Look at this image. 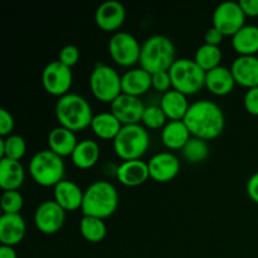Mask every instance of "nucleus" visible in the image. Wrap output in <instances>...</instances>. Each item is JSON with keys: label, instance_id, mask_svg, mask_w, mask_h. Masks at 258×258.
<instances>
[{"label": "nucleus", "instance_id": "obj_1", "mask_svg": "<svg viewBox=\"0 0 258 258\" xmlns=\"http://www.w3.org/2000/svg\"><path fill=\"white\" fill-rule=\"evenodd\" d=\"M183 121L191 136L206 141L218 138L226 125L222 108L209 100H199L191 103Z\"/></svg>", "mask_w": 258, "mask_h": 258}, {"label": "nucleus", "instance_id": "obj_2", "mask_svg": "<svg viewBox=\"0 0 258 258\" xmlns=\"http://www.w3.org/2000/svg\"><path fill=\"white\" fill-rule=\"evenodd\" d=\"M54 111L59 126L73 133L87 128L95 117L90 102L77 93H67L58 98Z\"/></svg>", "mask_w": 258, "mask_h": 258}, {"label": "nucleus", "instance_id": "obj_3", "mask_svg": "<svg viewBox=\"0 0 258 258\" xmlns=\"http://www.w3.org/2000/svg\"><path fill=\"white\" fill-rule=\"evenodd\" d=\"M118 207L117 189L110 181L96 180L87 186L83 194V216L106 219L112 216Z\"/></svg>", "mask_w": 258, "mask_h": 258}, {"label": "nucleus", "instance_id": "obj_4", "mask_svg": "<svg viewBox=\"0 0 258 258\" xmlns=\"http://www.w3.org/2000/svg\"><path fill=\"white\" fill-rule=\"evenodd\" d=\"M175 60L174 43L165 35H151L141 44L139 64L150 75L169 71Z\"/></svg>", "mask_w": 258, "mask_h": 258}, {"label": "nucleus", "instance_id": "obj_5", "mask_svg": "<svg viewBox=\"0 0 258 258\" xmlns=\"http://www.w3.org/2000/svg\"><path fill=\"white\" fill-rule=\"evenodd\" d=\"M64 161L63 158L53 153L49 149H44L33 155L29 163V174L35 184L44 188H54L59 181L64 179Z\"/></svg>", "mask_w": 258, "mask_h": 258}, {"label": "nucleus", "instance_id": "obj_6", "mask_svg": "<svg viewBox=\"0 0 258 258\" xmlns=\"http://www.w3.org/2000/svg\"><path fill=\"white\" fill-rule=\"evenodd\" d=\"M150 146V136L140 123L125 125L113 140L115 154L123 161L139 160Z\"/></svg>", "mask_w": 258, "mask_h": 258}, {"label": "nucleus", "instance_id": "obj_7", "mask_svg": "<svg viewBox=\"0 0 258 258\" xmlns=\"http://www.w3.org/2000/svg\"><path fill=\"white\" fill-rule=\"evenodd\" d=\"M173 90L185 96L196 95L206 87V72L194 59L179 58L169 70Z\"/></svg>", "mask_w": 258, "mask_h": 258}, {"label": "nucleus", "instance_id": "obj_8", "mask_svg": "<svg viewBox=\"0 0 258 258\" xmlns=\"http://www.w3.org/2000/svg\"><path fill=\"white\" fill-rule=\"evenodd\" d=\"M90 88L95 98L111 105L122 93L121 76L115 68L98 63L91 72Z\"/></svg>", "mask_w": 258, "mask_h": 258}, {"label": "nucleus", "instance_id": "obj_9", "mask_svg": "<svg viewBox=\"0 0 258 258\" xmlns=\"http://www.w3.org/2000/svg\"><path fill=\"white\" fill-rule=\"evenodd\" d=\"M141 45L133 34L116 32L108 42V53L116 64L131 67L140 60Z\"/></svg>", "mask_w": 258, "mask_h": 258}, {"label": "nucleus", "instance_id": "obj_10", "mask_svg": "<svg viewBox=\"0 0 258 258\" xmlns=\"http://www.w3.org/2000/svg\"><path fill=\"white\" fill-rule=\"evenodd\" d=\"M212 20L213 27L217 28L224 37H233L246 25V15L237 2L221 3L214 9Z\"/></svg>", "mask_w": 258, "mask_h": 258}, {"label": "nucleus", "instance_id": "obj_11", "mask_svg": "<svg viewBox=\"0 0 258 258\" xmlns=\"http://www.w3.org/2000/svg\"><path fill=\"white\" fill-rule=\"evenodd\" d=\"M73 83V75L71 68L62 64L59 60L48 63L42 72V85L47 93L62 97L70 93Z\"/></svg>", "mask_w": 258, "mask_h": 258}, {"label": "nucleus", "instance_id": "obj_12", "mask_svg": "<svg viewBox=\"0 0 258 258\" xmlns=\"http://www.w3.org/2000/svg\"><path fill=\"white\" fill-rule=\"evenodd\" d=\"M66 222V211L55 201H44L34 213V224L44 234H55Z\"/></svg>", "mask_w": 258, "mask_h": 258}, {"label": "nucleus", "instance_id": "obj_13", "mask_svg": "<svg viewBox=\"0 0 258 258\" xmlns=\"http://www.w3.org/2000/svg\"><path fill=\"white\" fill-rule=\"evenodd\" d=\"M146 106L139 97L121 93L112 103H111V113L125 125H135L140 123Z\"/></svg>", "mask_w": 258, "mask_h": 258}, {"label": "nucleus", "instance_id": "obj_14", "mask_svg": "<svg viewBox=\"0 0 258 258\" xmlns=\"http://www.w3.org/2000/svg\"><path fill=\"white\" fill-rule=\"evenodd\" d=\"M126 19L125 7L117 0H107L98 5L95 13L96 25L103 32H115L122 27Z\"/></svg>", "mask_w": 258, "mask_h": 258}, {"label": "nucleus", "instance_id": "obj_15", "mask_svg": "<svg viewBox=\"0 0 258 258\" xmlns=\"http://www.w3.org/2000/svg\"><path fill=\"white\" fill-rule=\"evenodd\" d=\"M149 174L156 183H168L180 171V161L171 153H158L148 161Z\"/></svg>", "mask_w": 258, "mask_h": 258}, {"label": "nucleus", "instance_id": "obj_16", "mask_svg": "<svg viewBox=\"0 0 258 258\" xmlns=\"http://www.w3.org/2000/svg\"><path fill=\"white\" fill-rule=\"evenodd\" d=\"M237 85L247 90L258 87V57L257 55H238L231 66Z\"/></svg>", "mask_w": 258, "mask_h": 258}, {"label": "nucleus", "instance_id": "obj_17", "mask_svg": "<svg viewBox=\"0 0 258 258\" xmlns=\"http://www.w3.org/2000/svg\"><path fill=\"white\" fill-rule=\"evenodd\" d=\"M116 178L125 186L134 188L141 185L150 178L148 161H143L141 159L123 161L116 169Z\"/></svg>", "mask_w": 258, "mask_h": 258}, {"label": "nucleus", "instance_id": "obj_18", "mask_svg": "<svg viewBox=\"0 0 258 258\" xmlns=\"http://www.w3.org/2000/svg\"><path fill=\"white\" fill-rule=\"evenodd\" d=\"M27 224L20 214H3L0 217V242L14 247L24 239Z\"/></svg>", "mask_w": 258, "mask_h": 258}, {"label": "nucleus", "instance_id": "obj_19", "mask_svg": "<svg viewBox=\"0 0 258 258\" xmlns=\"http://www.w3.org/2000/svg\"><path fill=\"white\" fill-rule=\"evenodd\" d=\"M54 199L66 212H75L82 208L85 190L80 188L75 181L63 179L54 186Z\"/></svg>", "mask_w": 258, "mask_h": 258}, {"label": "nucleus", "instance_id": "obj_20", "mask_svg": "<svg viewBox=\"0 0 258 258\" xmlns=\"http://www.w3.org/2000/svg\"><path fill=\"white\" fill-rule=\"evenodd\" d=\"M153 87L151 75L143 68H133L121 76V88L125 95L140 97Z\"/></svg>", "mask_w": 258, "mask_h": 258}, {"label": "nucleus", "instance_id": "obj_21", "mask_svg": "<svg viewBox=\"0 0 258 258\" xmlns=\"http://www.w3.org/2000/svg\"><path fill=\"white\" fill-rule=\"evenodd\" d=\"M233 75L231 72V68L219 67L209 71L206 73V87L212 95L216 96H227L234 90L236 86Z\"/></svg>", "mask_w": 258, "mask_h": 258}, {"label": "nucleus", "instance_id": "obj_22", "mask_svg": "<svg viewBox=\"0 0 258 258\" xmlns=\"http://www.w3.org/2000/svg\"><path fill=\"white\" fill-rule=\"evenodd\" d=\"M78 141L76 138V134L68 128L57 126L52 128L48 134V146L49 150L59 155L60 158L66 156H72Z\"/></svg>", "mask_w": 258, "mask_h": 258}, {"label": "nucleus", "instance_id": "obj_23", "mask_svg": "<svg viewBox=\"0 0 258 258\" xmlns=\"http://www.w3.org/2000/svg\"><path fill=\"white\" fill-rule=\"evenodd\" d=\"M25 170L20 161L2 158L0 160V186L4 191L18 190L24 184Z\"/></svg>", "mask_w": 258, "mask_h": 258}, {"label": "nucleus", "instance_id": "obj_24", "mask_svg": "<svg viewBox=\"0 0 258 258\" xmlns=\"http://www.w3.org/2000/svg\"><path fill=\"white\" fill-rule=\"evenodd\" d=\"M190 138L191 134L184 121H169L161 130V141L169 150H181Z\"/></svg>", "mask_w": 258, "mask_h": 258}, {"label": "nucleus", "instance_id": "obj_25", "mask_svg": "<svg viewBox=\"0 0 258 258\" xmlns=\"http://www.w3.org/2000/svg\"><path fill=\"white\" fill-rule=\"evenodd\" d=\"M189 102L185 95L179 91L170 90L164 93L160 101V107L170 121H183L189 110Z\"/></svg>", "mask_w": 258, "mask_h": 258}, {"label": "nucleus", "instance_id": "obj_26", "mask_svg": "<svg viewBox=\"0 0 258 258\" xmlns=\"http://www.w3.org/2000/svg\"><path fill=\"white\" fill-rule=\"evenodd\" d=\"M100 155L101 150L98 144L91 139H85L82 141H78L71 159H72L73 165L77 166L78 169L87 170L98 163Z\"/></svg>", "mask_w": 258, "mask_h": 258}, {"label": "nucleus", "instance_id": "obj_27", "mask_svg": "<svg viewBox=\"0 0 258 258\" xmlns=\"http://www.w3.org/2000/svg\"><path fill=\"white\" fill-rule=\"evenodd\" d=\"M232 47L239 55H256L258 53V27L244 25L232 37Z\"/></svg>", "mask_w": 258, "mask_h": 258}, {"label": "nucleus", "instance_id": "obj_28", "mask_svg": "<svg viewBox=\"0 0 258 258\" xmlns=\"http://www.w3.org/2000/svg\"><path fill=\"white\" fill-rule=\"evenodd\" d=\"M91 128L98 139L113 141L122 128V123L110 111V112H101L95 115Z\"/></svg>", "mask_w": 258, "mask_h": 258}, {"label": "nucleus", "instance_id": "obj_29", "mask_svg": "<svg viewBox=\"0 0 258 258\" xmlns=\"http://www.w3.org/2000/svg\"><path fill=\"white\" fill-rule=\"evenodd\" d=\"M80 232L83 238L91 243H100L106 238L107 227L103 219L83 216L80 222Z\"/></svg>", "mask_w": 258, "mask_h": 258}, {"label": "nucleus", "instance_id": "obj_30", "mask_svg": "<svg viewBox=\"0 0 258 258\" xmlns=\"http://www.w3.org/2000/svg\"><path fill=\"white\" fill-rule=\"evenodd\" d=\"M27 153V143L24 138L17 134L2 138L0 140V156L20 161Z\"/></svg>", "mask_w": 258, "mask_h": 258}, {"label": "nucleus", "instance_id": "obj_31", "mask_svg": "<svg viewBox=\"0 0 258 258\" xmlns=\"http://www.w3.org/2000/svg\"><path fill=\"white\" fill-rule=\"evenodd\" d=\"M222 57H223V54H222L221 48L204 43L203 45H201L197 49L196 55H194V60L207 73L221 66Z\"/></svg>", "mask_w": 258, "mask_h": 258}, {"label": "nucleus", "instance_id": "obj_32", "mask_svg": "<svg viewBox=\"0 0 258 258\" xmlns=\"http://www.w3.org/2000/svg\"><path fill=\"white\" fill-rule=\"evenodd\" d=\"M184 159L190 164L203 163L209 155V145L206 140L191 136L190 140L181 149Z\"/></svg>", "mask_w": 258, "mask_h": 258}, {"label": "nucleus", "instance_id": "obj_33", "mask_svg": "<svg viewBox=\"0 0 258 258\" xmlns=\"http://www.w3.org/2000/svg\"><path fill=\"white\" fill-rule=\"evenodd\" d=\"M166 120H168V117L161 110L160 106H146L141 122H143L144 127L158 130V128L164 127L168 123Z\"/></svg>", "mask_w": 258, "mask_h": 258}, {"label": "nucleus", "instance_id": "obj_34", "mask_svg": "<svg viewBox=\"0 0 258 258\" xmlns=\"http://www.w3.org/2000/svg\"><path fill=\"white\" fill-rule=\"evenodd\" d=\"M0 206L4 214H19L24 206V199L18 190H8L3 193Z\"/></svg>", "mask_w": 258, "mask_h": 258}, {"label": "nucleus", "instance_id": "obj_35", "mask_svg": "<svg viewBox=\"0 0 258 258\" xmlns=\"http://www.w3.org/2000/svg\"><path fill=\"white\" fill-rule=\"evenodd\" d=\"M81 53L78 47L73 44L64 45L62 49L59 50V54H58V60H59L62 64L67 66L68 68H72L73 66H76L80 60Z\"/></svg>", "mask_w": 258, "mask_h": 258}, {"label": "nucleus", "instance_id": "obj_36", "mask_svg": "<svg viewBox=\"0 0 258 258\" xmlns=\"http://www.w3.org/2000/svg\"><path fill=\"white\" fill-rule=\"evenodd\" d=\"M151 82H153L154 90L159 91V92L166 93L168 91L173 90V85H171V78L169 71H163V72H158L151 75Z\"/></svg>", "mask_w": 258, "mask_h": 258}, {"label": "nucleus", "instance_id": "obj_37", "mask_svg": "<svg viewBox=\"0 0 258 258\" xmlns=\"http://www.w3.org/2000/svg\"><path fill=\"white\" fill-rule=\"evenodd\" d=\"M15 121L12 113L5 108L0 110V135L2 138L12 135V131L14 130Z\"/></svg>", "mask_w": 258, "mask_h": 258}, {"label": "nucleus", "instance_id": "obj_38", "mask_svg": "<svg viewBox=\"0 0 258 258\" xmlns=\"http://www.w3.org/2000/svg\"><path fill=\"white\" fill-rule=\"evenodd\" d=\"M243 105L249 115L258 116V87L247 90L243 98Z\"/></svg>", "mask_w": 258, "mask_h": 258}, {"label": "nucleus", "instance_id": "obj_39", "mask_svg": "<svg viewBox=\"0 0 258 258\" xmlns=\"http://www.w3.org/2000/svg\"><path fill=\"white\" fill-rule=\"evenodd\" d=\"M223 38H224V35L214 27L209 28V29L206 32V35H204L206 44L214 45V47H219V44L223 42Z\"/></svg>", "mask_w": 258, "mask_h": 258}, {"label": "nucleus", "instance_id": "obj_40", "mask_svg": "<svg viewBox=\"0 0 258 258\" xmlns=\"http://www.w3.org/2000/svg\"><path fill=\"white\" fill-rule=\"evenodd\" d=\"M247 194L249 199L258 204V171L254 173L247 181Z\"/></svg>", "mask_w": 258, "mask_h": 258}, {"label": "nucleus", "instance_id": "obj_41", "mask_svg": "<svg viewBox=\"0 0 258 258\" xmlns=\"http://www.w3.org/2000/svg\"><path fill=\"white\" fill-rule=\"evenodd\" d=\"M238 3L246 17H258V0H239Z\"/></svg>", "mask_w": 258, "mask_h": 258}, {"label": "nucleus", "instance_id": "obj_42", "mask_svg": "<svg viewBox=\"0 0 258 258\" xmlns=\"http://www.w3.org/2000/svg\"><path fill=\"white\" fill-rule=\"evenodd\" d=\"M0 258H18V254L15 252L14 247L2 244L0 246Z\"/></svg>", "mask_w": 258, "mask_h": 258}]
</instances>
